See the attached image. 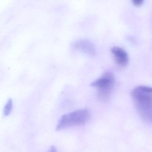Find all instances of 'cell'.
<instances>
[{
  "label": "cell",
  "instance_id": "obj_3",
  "mask_svg": "<svg viewBox=\"0 0 152 152\" xmlns=\"http://www.w3.org/2000/svg\"><path fill=\"white\" fill-rule=\"evenodd\" d=\"M114 85V75L111 72L107 71L101 77L92 82L90 86L97 88L99 99L103 102H106L110 96Z\"/></svg>",
  "mask_w": 152,
  "mask_h": 152
},
{
  "label": "cell",
  "instance_id": "obj_2",
  "mask_svg": "<svg viewBox=\"0 0 152 152\" xmlns=\"http://www.w3.org/2000/svg\"><path fill=\"white\" fill-rule=\"evenodd\" d=\"M90 112L87 109L78 110L62 115L58 121L56 131L68 128L84 125L90 118Z\"/></svg>",
  "mask_w": 152,
  "mask_h": 152
},
{
  "label": "cell",
  "instance_id": "obj_1",
  "mask_svg": "<svg viewBox=\"0 0 152 152\" xmlns=\"http://www.w3.org/2000/svg\"><path fill=\"white\" fill-rule=\"evenodd\" d=\"M136 108L141 118L145 122L152 121V89L146 86H138L131 92Z\"/></svg>",
  "mask_w": 152,
  "mask_h": 152
},
{
  "label": "cell",
  "instance_id": "obj_7",
  "mask_svg": "<svg viewBox=\"0 0 152 152\" xmlns=\"http://www.w3.org/2000/svg\"><path fill=\"white\" fill-rule=\"evenodd\" d=\"M134 5L136 6H140L143 3L144 0H132Z\"/></svg>",
  "mask_w": 152,
  "mask_h": 152
},
{
  "label": "cell",
  "instance_id": "obj_8",
  "mask_svg": "<svg viewBox=\"0 0 152 152\" xmlns=\"http://www.w3.org/2000/svg\"><path fill=\"white\" fill-rule=\"evenodd\" d=\"M47 152H57V151L54 146H52Z\"/></svg>",
  "mask_w": 152,
  "mask_h": 152
},
{
  "label": "cell",
  "instance_id": "obj_5",
  "mask_svg": "<svg viewBox=\"0 0 152 152\" xmlns=\"http://www.w3.org/2000/svg\"><path fill=\"white\" fill-rule=\"evenodd\" d=\"M115 61L120 66H126L129 62V57L126 50L119 46H114L111 49Z\"/></svg>",
  "mask_w": 152,
  "mask_h": 152
},
{
  "label": "cell",
  "instance_id": "obj_4",
  "mask_svg": "<svg viewBox=\"0 0 152 152\" xmlns=\"http://www.w3.org/2000/svg\"><path fill=\"white\" fill-rule=\"evenodd\" d=\"M75 50L81 51L90 57H94L96 54V50L94 45L88 40L80 39L75 41L72 45Z\"/></svg>",
  "mask_w": 152,
  "mask_h": 152
},
{
  "label": "cell",
  "instance_id": "obj_6",
  "mask_svg": "<svg viewBox=\"0 0 152 152\" xmlns=\"http://www.w3.org/2000/svg\"><path fill=\"white\" fill-rule=\"evenodd\" d=\"M12 109V99H9L4 108L3 114L7 116L10 114Z\"/></svg>",
  "mask_w": 152,
  "mask_h": 152
}]
</instances>
